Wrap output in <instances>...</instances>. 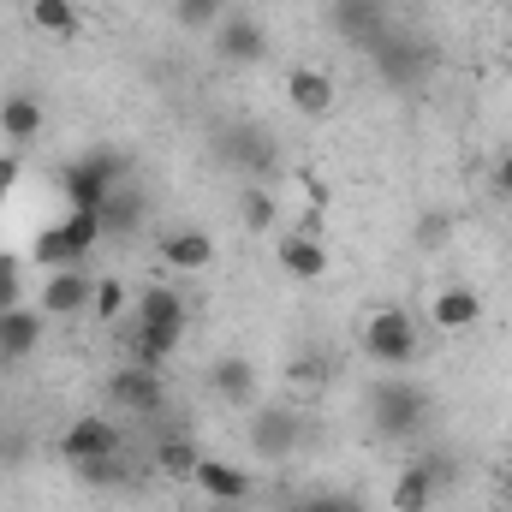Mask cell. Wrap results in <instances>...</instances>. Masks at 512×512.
Listing matches in <instances>:
<instances>
[{
    "label": "cell",
    "instance_id": "obj_1",
    "mask_svg": "<svg viewBox=\"0 0 512 512\" xmlns=\"http://www.w3.org/2000/svg\"><path fill=\"white\" fill-rule=\"evenodd\" d=\"M358 346H364L370 364L405 370V364H417V352H423V328H417V316H411L405 304H376V310L364 316V328H358Z\"/></svg>",
    "mask_w": 512,
    "mask_h": 512
},
{
    "label": "cell",
    "instance_id": "obj_2",
    "mask_svg": "<svg viewBox=\"0 0 512 512\" xmlns=\"http://www.w3.org/2000/svg\"><path fill=\"white\" fill-rule=\"evenodd\" d=\"M370 423H376L382 441L411 447V441L429 429V393L411 387V382H382L376 393H370Z\"/></svg>",
    "mask_w": 512,
    "mask_h": 512
},
{
    "label": "cell",
    "instance_id": "obj_3",
    "mask_svg": "<svg viewBox=\"0 0 512 512\" xmlns=\"http://www.w3.org/2000/svg\"><path fill=\"white\" fill-rule=\"evenodd\" d=\"M126 155L114 149H96L84 161H66L60 167V191H66V209H102L114 197V185H126Z\"/></svg>",
    "mask_w": 512,
    "mask_h": 512
},
{
    "label": "cell",
    "instance_id": "obj_4",
    "mask_svg": "<svg viewBox=\"0 0 512 512\" xmlns=\"http://www.w3.org/2000/svg\"><path fill=\"white\" fill-rule=\"evenodd\" d=\"M245 441H251L256 459H268V465L286 459V453H298L304 447V411L292 399H262V405H251Z\"/></svg>",
    "mask_w": 512,
    "mask_h": 512
},
{
    "label": "cell",
    "instance_id": "obj_5",
    "mask_svg": "<svg viewBox=\"0 0 512 512\" xmlns=\"http://www.w3.org/2000/svg\"><path fill=\"white\" fill-rule=\"evenodd\" d=\"M120 447H126V435H120V423H114V417H102V411L72 417V423H66V435H60V459H66V465L120 459Z\"/></svg>",
    "mask_w": 512,
    "mask_h": 512
},
{
    "label": "cell",
    "instance_id": "obj_6",
    "mask_svg": "<svg viewBox=\"0 0 512 512\" xmlns=\"http://www.w3.org/2000/svg\"><path fill=\"white\" fill-rule=\"evenodd\" d=\"M376 54V66H382L387 84H417V78H429V66H435V48L423 42V36H411V30H387L382 42L370 48Z\"/></svg>",
    "mask_w": 512,
    "mask_h": 512
},
{
    "label": "cell",
    "instance_id": "obj_7",
    "mask_svg": "<svg viewBox=\"0 0 512 512\" xmlns=\"http://www.w3.org/2000/svg\"><path fill=\"white\" fill-rule=\"evenodd\" d=\"M209 48H215V60H227V66H256V60L268 54V24H262L256 12H227V18L209 30Z\"/></svg>",
    "mask_w": 512,
    "mask_h": 512
},
{
    "label": "cell",
    "instance_id": "obj_8",
    "mask_svg": "<svg viewBox=\"0 0 512 512\" xmlns=\"http://www.w3.org/2000/svg\"><path fill=\"white\" fill-rule=\"evenodd\" d=\"M108 399H114V411H126V417H155V411L167 405V376H161V370H143V364H120V370L108 376Z\"/></svg>",
    "mask_w": 512,
    "mask_h": 512
},
{
    "label": "cell",
    "instance_id": "obj_9",
    "mask_svg": "<svg viewBox=\"0 0 512 512\" xmlns=\"http://www.w3.org/2000/svg\"><path fill=\"white\" fill-rule=\"evenodd\" d=\"M90 274L72 262V268H48V280H42V292H36V310L48 316V322H66V316H90Z\"/></svg>",
    "mask_w": 512,
    "mask_h": 512
},
{
    "label": "cell",
    "instance_id": "obj_10",
    "mask_svg": "<svg viewBox=\"0 0 512 512\" xmlns=\"http://www.w3.org/2000/svg\"><path fill=\"white\" fill-rule=\"evenodd\" d=\"M155 256L173 268V274H209L215 262V233L209 227H167L155 239Z\"/></svg>",
    "mask_w": 512,
    "mask_h": 512
},
{
    "label": "cell",
    "instance_id": "obj_11",
    "mask_svg": "<svg viewBox=\"0 0 512 512\" xmlns=\"http://www.w3.org/2000/svg\"><path fill=\"white\" fill-rule=\"evenodd\" d=\"M340 102V84L322 72V66H292L286 72V108L304 114V120H328Z\"/></svg>",
    "mask_w": 512,
    "mask_h": 512
},
{
    "label": "cell",
    "instance_id": "obj_12",
    "mask_svg": "<svg viewBox=\"0 0 512 512\" xmlns=\"http://www.w3.org/2000/svg\"><path fill=\"white\" fill-rule=\"evenodd\" d=\"M274 262H280V274H286V280H322V274L334 268L328 245H322L310 227H292V233H280V245H274Z\"/></svg>",
    "mask_w": 512,
    "mask_h": 512
},
{
    "label": "cell",
    "instance_id": "obj_13",
    "mask_svg": "<svg viewBox=\"0 0 512 512\" xmlns=\"http://www.w3.org/2000/svg\"><path fill=\"white\" fill-rule=\"evenodd\" d=\"M435 495H441V459H411L387 489V512H429Z\"/></svg>",
    "mask_w": 512,
    "mask_h": 512
},
{
    "label": "cell",
    "instance_id": "obj_14",
    "mask_svg": "<svg viewBox=\"0 0 512 512\" xmlns=\"http://www.w3.org/2000/svg\"><path fill=\"white\" fill-rule=\"evenodd\" d=\"M334 30L352 42V48H376L393 18H387V0H334Z\"/></svg>",
    "mask_w": 512,
    "mask_h": 512
},
{
    "label": "cell",
    "instance_id": "obj_15",
    "mask_svg": "<svg viewBox=\"0 0 512 512\" xmlns=\"http://www.w3.org/2000/svg\"><path fill=\"white\" fill-rule=\"evenodd\" d=\"M429 322H435L441 334H465V328H477V322H483V298H477V286H459V280L435 286V298H429Z\"/></svg>",
    "mask_w": 512,
    "mask_h": 512
},
{
    "label": "cell",
    "instance_id": "obj_16",
    "mask_svg": "<svg viewBox=\"0 0 512 512\" xmlns=\"http://www.w3.org/2000/svg\"><path fill=\"white\" fill-rule=\"evenodd\" d=\"M42 334H48V316H42L36 304H12V310H0V364L30 358V352L42 346Z\"/></svg>",
    "mask_w": 512,
    "mask_h": 512
},
{
    "label": "cell",
    "instance_id": "obj_17",
    "mask_svg": "<svg viewBox=\"0 0 512 512\" xmlns=\"http://www.w3.org/2000/svg\"><path fill=\"white\" fill-rule=\"evenodd\" d=\"M191 483L215 501V507H239L245 495H251V471L245 465H227V459H197V471H191Z\"/></svg>",
    "mask_w": 512,
    "mask_h": 512
},
{
    "label": "cell",
    "instance_id": "obj_18",
    "mask_svg": "<svg viewBox=\"0 0 512 512\" xmlns=\"http://www.w3.org/2000/svg\"><path fill=\"white\" fill-rule=\"evenodd\" d=\"M209 393L221 405H256V364L245 352H221L209 364Z\"/></svg>",
    "mask_w": 512,
    "mask_h": 512
},
{
    "label": "cell",
    "instance_id": "obj_19",
    "mask_svg": "<svg viewBox=\"0 0 512 512\" xmlns=\"http://www.w3.org/2000/svg\"><path fill=\"white\" fill-rule=\"evenodd\" d=\"M131 322H137V328H173V334H185V322H191L185 292H173V286H143L137 304H131Z\"/></svg>",
    "mask_w": 512,
    "mask_h": 512
},
{
    "label": "cell",
    "instance_id": "obj_20",
    "mask_svg": "<svg viewBox=\"0 0 512 512\" xmlns=\"http://www.w3.org/2000/svg\"><path fill=\"white\" fill-rule=\"evenodd\" d=\"M143 221H149V197H143L131 179L126 185H114V197L102 203V227H108V239H137Z\"/></svg>",
    "mask_w": 512,
    "mask_h": 512
},
{
    "label": "cell",
    "instance_id": "obj_21",
    "mask_svg": "<svg viewBox=\"0 0 512 512\" xmlns=\"http://www.w3.org/2000/svg\"><path fill=\"white\" fill-rule=\"evenodd\" d=\"M48 126V108L36 102V96H6L0 102V137L12 143V149H30L36 137Z\"/></svg>",
    "mask_w": 512,
    "mask_h": 512
},
{
    "label": "cell",
    "instance_id": "obj_22",
    "mask_svg": "<svg viewBox=\"0 0 512 512\" xmlns=\"http://www.w3.org/2000/svg\"><path fill=\"white\" fill-rule=\"evenodd\" d=\"M131 304H137V292H131L120 274H102V280L90 286V316H96L102 328H114L120 316H131Z\"/></svg>",
    "mask_w": 512,
    "mask_h": 512
},
{
    "label": "cell",
    "instance_id": "obj_23",
    "mask_svg": "<svg viewBox=\"0 0 512 512\" xmlns=\"http://www.w3.org/2000/svg\"><path fill=\"white\" fill-rule=\"evenodd\" d=\"M30 24L42 36H78L84 18H78V0H30Z\"/></svg>",
    "mask_w": 512,
    "mask_h": 512
},
{
    "label": "cell",
    "instance_id": "obj_24",
    "mask_svg": "<svg viewBox=\"0 0 512 512\" xmlns=\"http://www.w3.org/2000/svg\"><path fill=\"white\" fill-rule=\"evenodd\" d=\"M60 233H66V245L78 251V262H84V256L96 251L102 239H108V227H102V209H66Z\"/></svg>",
    "mask_w": 512,
    "mask_h": 512
},
{
    "label": "cell",
    "instance_id": "obj_25",
    "mask_svg": "<svg viewBox=\"0 0 512 512\" xmlns=\"http://www.w3.org/2000/svg\"><path fill=\"white\" fill-rule=\"evenodd\" d=\"M155 459H161V471H167L173 483H191V471H197V459H203V453H197V441H191V435H167V441L155 447Z\"/></svg>",
    "mask_w": 512,
    "mask_h": 512
},
{
    "label": "cell",
    "instance_id": "obj_26",
    "mask_svg": "<svg viewBox=\"0 0 512 512\" xmlns=\"http://www.w3.org/2000/svg\"><path fill=\"white\" fill-rule=\"evenodd\" d=\"M233 12V0H173V24L179 30H215Z\"/></svg>",
    "mask_w": 512,
    "mask_h": 512
},
{
    "label": "cell",
    "instance_id": "obj_27",
    "mask_svg": "<svg viewBox=\"0 0 512 512\" xmlns=\"http://www.w3.org/2000/svg\"><path fill=\"white\" fill-rule=\"evenodd\" d=\"M30 256H36L42 268H72V262H78V251L66 245V233H60V227H42V233H36V245H30Z\"/></svg>",
    "mask_w": 512,
    "mask_h": 512
},
{
    "label": "cell",
    "instance_id": "obj_28",
    "mask_svg": "<svg viewBox=\"0 0 512 512\" xmlns=\"http://www.w3.org/2000/svg\"><path fill=\"white\" fill-rule=\"evenodd\" d=\"M239 221H245L251 233H268V227L280 221V203H274L268 191H245V209H239Z\"/></svg>",
    "mask_w": 512,
    "mask_h": 512
},
{
    "label": "cell",
    "instance_id": "obj_29",
    "mask_svg": "<svg viewBox=\"0 0 512 512\" xmlns=\"http://www.w3.org/2000/svg\"><path fill=\"white\" fill-rule=\"evenodd\" d=\"M12 304H24V268H18V256H0V310H12Z\"/></svg>",
    "mask_w": 512,
    "mask_h": 512
},
{
    "label": "cell",
    "instance_id": "obj_30",
    "mask_svg": "<svg viewBox=\"0 0 512 512\" xmlns=\"http://www.w3.org/2000/svg\"><path fill=\"white\" fill-rule=\"evenodd\" d=\"M447 233H453V215H447V209H429V215L417 221V245H429V251H435Z\"/></svg>",
    "mask_w": 512,
    "mask_h": 512
},
{
    "label": "cell",
    "instance_id": "obj_31",
    "mask_svg": "<svg viewBox=\"0 0 512 512\" xmlns=\"http://www.w3.org/2000/svg\"><path fill=\"white\" fill-rule=\"evenodd\" d=\"M489 191H495V197H512V149L495 161V173H489Z\"/></svg>",
    "mask_w": 512,
    "mask_h": 512
},
{
    "label": "cell",
    "instance_id": "obj_32",
    "mask_svg": "<svg viewBox=\"0 0 512 512\" xmlns=\"http://www.w3.org/2000/svg\"><path fill=\"white\" fill-rule=\"evenodd\" d=\"M12 185H18V155L0 161V209H6V191H12Z\"/></svg>",
    "mask_w": 512,
    "mask_h": 512
},
{
    "label": "cell",
    "instance_id": "obj_33",
    "mask_svg": "<svg viewBox=\"0 0 512 512\" xmlns=\"http://www.w3.org/2000/svg\"><path fill=\"white\" fill-rule=\"evenodd\" d=\"M286 512H328V501H322V495H304V501H292Z\"/></svg>",
    "mask_w": 512,
    "mask_h": 512
},
{
    "label": "cell",
    "instance_id": "obj_34",
    "mask_svg": "<svg viewBox=\"0 0 512 512\" xmlns=\"http://www.w3.org/2000/svg\"><path fill=\"white\" fill-rule=\"evenodd\" d=\"M507 507H512V471H507Z\"/></svg>",
    "mask_w": 512,
    "mask_h": 512
},
{
    "label": "cell",
    "instance_id": "obj_35",
    "mask_svg": "<svg viewBox=\"0 0 512 512\" xmlns=\"http://www.w3.org/2000/svg\"><path fill=\"white\" fill-rule=\"evenodd\" d=\"M507 60H512V42H507Z\"/></svg>",
    "mask_w": 512,
    "mask_h": 512
},
{
    "label": "cell",
    "instance_id": "obj_36",
    "mask_svg": "<svg viewBox=\"0 0 512 512\" xmlns=\"http://www.w3.org/2000/svg\"><path fill=\"white\" fill-rule=\"evenodd\" d=\"M221 512H239V507H221Z\"/></svg>",
    "mask_w": 512,
    "mask_h": 512
},
{
    "label": "cell",
    "instance_id": "obj_37",
    "mask_svg": "<svg viewBox=\"0 0 512 512\" xmlns=\"http://www.w3.org/2000/svg\"><path fill=\"white\" fill-rule=\"evenodd\" d=\"M12 6H18V0H12ZM24 6H30V0H24Z\"/></svg>",
    "mask_w": 512,
    "mask_h": 512
}]
</instances>
